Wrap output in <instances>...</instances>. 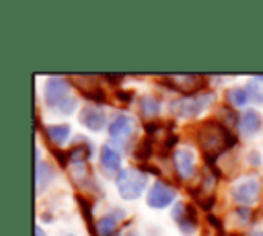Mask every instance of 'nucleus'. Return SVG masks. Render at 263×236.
<instances>
[{
	"mask_svg": "<svg viewBox=\"0 0 263 236\" xmlns=\"http://www.w3.org/2000/svg\"><path fill=\"white\" fill-rule=\"evenodd\" d=\"M197 146L203 152V158L216 160L236 146V135L218 119H208L197 125Z\"/></svg>",
	"mask_w": 263,
	"mask_h": 236,
	"instance_id": "f257e3e1",
	"label": "nucleus"
},
{
	"mask_svg": "<svg viewBox=\"0 0 263 236\" xmlns=\"http://www.w3.org/2000/svg\"><path fill=\"white\" fill-rule=\"evenodd\" d=\"M70 88L72 84L66 78H60V76L47 78L45 88H43L45 105L60 115H70L76 109V99L70 94Z\"/></svg>",
	"mask_w": 263,
	"mask_h": 236,
	"instance_id": "f03ea898",
	"label": "nucleus"
},
{
	"mask_svg": "<svg viewBox=\"0 0 263 236\" xmlns=\"http://www.w3.org/2000/svg\"><path fill=\"white\" fill-rule=\"evenodd\" d=\"M214 101V92L201 90L197 94H189V96H179L175 101H171L168 111L173 117H197L205 111V107Z\"/></svg>",
	"mask_w": 263,
	"mask_h": 236,
	"instance_id": "7ed1b4c3",
	"label": "nucleus"
},
{
	"mask_svg": "<svg viewBox=\"0 0 263 236\" xmlns=\"http://www.w3.org/2000/svg\"><path fill=\"white\" fill-rule=\"evenodd\" d=\"M115 185L117 191L123 199L132 201L136 197H140L148 185V176L140 170V168H123L117 176H115Z\"/></svg>",
	"mask_w": 263,
	"mask_h": 236,
	"instance_id": "20e7f679",
	"label": "nucleus"
},
{
	"mask_svg": "<svg viewBox=\"0 0 263 236\" xmlns=\"http://www.w3.org/2000/svg\"><path fill=\"white\" fill-rule=\"evenodd\" d=\"M230 195L238 205L251 207L261 195V179L257 174H251V176H245V179L236 181L230 189Z\"/></svg>",
	"mask_w": 263,
	"mask_h": 236,
	"instance_id": "39448f33",
	"label": "nucleus"
},
{
	"mask_svg": "<svg viewBox=\"0 0 263 236\" xmlns=\"http://www.w3.org/2000/svg\"><path fill=\"white\" fill-rule=\"evenodd\" d=\"M134 119L125 113H117L113 117V121L109 123V135H111V142L109 144H115L117 146H125L129 142V137L134 135Z\"/></svg>",
	"mask_w": 263,
	"mask_h": 236,
	"instance_id": "423d86ee",
	"label": "nucleus"
},
{
	"mask_svg": "<svg viewBox=\"0 0 263 236\" xmlns=\"http://www.w3.org/2000/svg\"><path fill=\"white\" fill-rule=\"evenodd\" d=\"M175 197H177V191H175V187L173 185H168L166 181H156V183H152V187H150V191H148V205L150 207H154V209H162V207H166V205H171L173 201H175Z\"/></svg>",
	"mask_w": 263,
	"mask_h": 236,
	"instance_id": "0eeeda50",
	"label": "nucleus"
},
{
	"mask_svg": "<svg viewBox=\"0 0 263 236\" xmlns=\"http://www.w3.org/2000/svg\"><path fill=\"white\" fill-rule=\"evenodd\" d=\"M173 220L179 226V230L183 232V236H191L197 228V213L193 205L187 203H175L173 207Z\"/></svg>",
	"mask_w": 263,
	"mask_h": 236,
	"instance_id": "6e6552de",
	"label": "nucleus"
},
{
	"mask_svg": "<svg viewBox=\"0 0 263 236\" xmlns=\"http://www.w3.org/2000/svg\"><path fill=\"white\" fill-rule=\"evenodd\" d=\"M74 82H78L76 88L80 90V94L86 101H92L97 105L107 103V94L99 86V78H95V76H74Z\"/></svg>",
	"mask_w": 263,
	"mask_h": 236,
	"instance_id": "1a4fd4ad",
	"label": "nucleus"
},
{
	"mask_svg": "<svg viewBox=\"0 0 263 236\" xmlns=\"http://www.w3.org/2000/svg\"><path fill=\"white\" fill-rule=\"evenodd\" d=\"M99 164H101L103 174H107V176H115V174L121 172L119 170L121 168V154L117 152V148H113V144H103L101 146Z\"/></svg>",
	"mask_w": 263,
	"mask_h": 236,
	"instance_id": "9d476101",
	"label": "nucleus"
},
{
	"mask_svg": "<svg viewBox=\"0 0 263 236\" xmlns=\"http://www.w3.org/2000/svg\"><path fill=\"white\" fill-rule=\"evenodd\" d=\"M173 164H175V170L181 179H191L195 174V154L193 150L189 148H177L175 154H173Z\"/></svg>",
	"mask_w": 263,
	"mask_h": 236,
	"instance_id": "9b49d317",
	"label": "nucleus"
},
{
	"mask_svg": "<svg viewBox=\"0 0 263 236\" xmlns=\"http://www.w3.org/2000/svg\"><path fill=\"white\" fill-rule=\"evenodd\" d=\"M168 80H171V82H177V84H171L168 88H177V90H181L185 96L197 94V92H201V88L205 86V78H203V76H193V74L168 76Z\"/></svg>",
	"mask_w": 263,
	"mask_h": 236,
	"instance_id": "f8f14e48",
	"label": "nucleus"
},
{
	"mask_svg": "<svg viewBox=\"0 0 263 236\" xmlns=\"http://www.w3.org/2000/svg\"><path fill=\"white\" fill-rule=\"evenodd\" d=\"M80 123L86 127V129H90V131H101L103 127H105V123H107V115H105V111L99 107V105H88V107H84L82 111H80Z\"/></svg>",
	"mask_w": 263,
	"mask_h": 236,
	"instance_id": "ddd939ff",
	"label": "nucleus"
},
{
	"mask_svg": "<svg viewBox=\"0 0 263 236\" xmlns=\"http://www.w3.org/2000/svg\"><path fill=\"white\" fill-rule=\"evenodd\" d=\"M263 127V115L255 109H247L245 113H240L238 117V129L245 135H255L259 129Z\"/></svg>",
	"mask_w": 263,
	"mask_h": 236,
	"instance_id": "4468645a",
	"label": "nucleus"
},
{
	"mask_svg": "<svg viewBox=\"0 0 263 236\" xmlns=\"http://www.w3.org/2000/svg\"><path fill=\"white\" fill-rule=\"evenodd\" d=\"M121 218H123V211L119 207L113 209V211H109V213H105V215H101L99 222H97L99 236H111V234H115L117 232V224L121 222Z\"/></svg>",
	"mask_w": 263,
	"mask_h": 236,
	"instance_id": "2eb2a0df",
	"label": "nucleus"
},
{
	"mask_svg": "<svg viewBox=\"0 0 263 236\" xmlns=\"http://www.w3.org/2000/svg\"><path fill=\"white\" fill-rule=\"evenodd\" d=\"M66 154H68V162H70V164H82V162H86V160L90 158L92 146L88 144V140L76 137V144H74Z\"/></svg>",
	"mask_w": 263,
	"mask_h": 236,
	"instance_id": "dca6fc26",
	"label": "nucleus"
},
{
	"mask_svg": "<svg viewBox=\"0 0 263 236\" xmlns=\"http://www.w3.org/2000/svg\"><path fill=\"white\" fill-rule=\"evenodd\" d=\"M43 133H45L47 142H51V144H55V146H62V144H66V140L70 137L72 129H70L68 123H58V125H45V127H43Z\"/></svg>",
	"mask_w": 263,
	"mask_h": 236,
	"instance_id": "f3484780",
	"label": "nucleus"
},
{
	"mask_svg": "<svg viewBox=\"0 0 263 236\" xmlns=\"http://www.w3.org/2000/svg\"><path fill=\"white\" fill-rule=\"evenodd\" d=\"M55 172L51 168L49 162H43V160H37V166H35V183H37V193H41L51 181H53Z\"/></svg>",
	"mask_w": 263,
	"mask_h": 236,
	"instance_id": "a211bd4d",
	"label": "nucleus"
},
{
	"mask_svg": "<svg viewBox=\"0 0 263 236\" xmlns=\"http://www.w3.org/2000/svg\"><path fill=\"white\" fill-rule=\"evenodd\" d=\"M140 113L148 121H154L158 117V113H160V103L154 96H142V101H140Z\"/></svg>",
	"mask_w": 263,
	"mask_h": 236,
	"instance_id": "6ab92c4d",
	"label": "nucleus"
},
{
	"mask_svg": "<svg viewBox=\"0 0 263 236\" xmlns=\"http://www.w3.org/2000/svg\"><path fill=\"white\" fill-rule=\"evenodd\" d=\"M245 90H247V96H249L251 103L261 105L263 103V76H257V78L249 80L247 86H245Z\"/></svg>",
	"mask_w": 263,
	"mask_h": 236,
	"instance_id": "aec40b11",
	"label": "nucleus"
},
{
	"mask_svg": "<svg viewBox=\"0 0 263 236\" xmlns=\"http://www.w3.org/2000/svg\"><path fill=\"white\" fill-rule=\"evenodd\" d=\"M152 152H154V137L146 135L142 142H138V146L134 148L132 156H134L136 160H148V158L152 156Z\"/></svg>",
	"mask_w": 263,
	"mask_h": 236,
	"instance_id": "412c9836",
	"label": "nucleus"
},
{
	"mask_svg": "<svg viewBox=\"0 0 263 236\" xmlns=\"http://www.w3.org/2000/svg\"><path fill=\"white\" fill-rule=\"evenodd\" d=\"M189 193H191L193 201H195L201 209H210V207L216 203V197H214V195H210V193H205V191H201L199 187H197V189H189Z\"/></svg>",
	"mask_w": 263,
	"mask_h": 236,
	"instance_id": "4be33fe9",
	"label": "nucleus"
},
{
	"mask_svg": "<svg viewBox=\"0 0 263 236\" xmlns=\"http://www.w3.org/2000/svg\"><path fill=\"white\" fill-rule=\"evenodd\" d=\"M226 99L232 107H242L249 103V96H247V90L245 88H228L226 90Z\"/></svg>",
	"mask_w": 263,
	"mask_h": 236,
	"instance_id": "5701e85b",
	"label": "nucleus"
},
{
	"mask_svg": "<svg viewBox=\"0 0 263 236\" xmlns=\"http://www.w3.org/2000/svg\"><path fill=\"white\" fill-rule=\"evenodd\" d=\"M76 201H78V207H80V211H82V215H84V220H86L88 228H90V230H92V234L97 236L95 226H92V207H90V201H88L84 195H76Z\"/></svg>",
	"mask_w": 263,
	"mask_h": 236,
	"instance_id": "b1692460",
	"label": "nucleus"
},
{
	"mask_svg": "<svg viewBox=\"0 0 263 236\" xmlns=\"http://www.w3.org/2000/svg\"><path fill=\"white\" fill-rule=\"evenodd\" d=\"M218 115H220V117H218V121H220V123H224L226 127H228V125H238V117H240V115H236V113H234V111H230L228 107H222V109L218 111Z\"/></svg>",
	"mask_w": 263,
	"mask_h": 236,
	"instance_id": "393cba45",
	"label": "nucleus"
},
{
	"mask_svg": "<svg viewBox=\"0 0 263 236\" xmlns=\"http://www.w3.org/2000/svg\"><path fill=\"white\" fill-rule=\"evenodd\" d=\"M234 215H236V220L240 222V224H249V222H253V209L251 207H245V205H238L236 209H234Z\"/></svg>",
	"mask_w": 263,
	"mask_h": 236,
	"instance_id": "a878e982",
	"label": "nucleus"
},
{
	"mask_svg": "<svg viewBox=\"0 0 263 236\" xmlns=\"http://www.w3.org/2000/svg\"><path fill=\"white\" fill-rule=\"evenodd\" d=\"M115 96H117V101H121V103H132L134 101V92L132 90H121V88H115Z\"/></svg>",
	"mask_w": 263,
	"mask_h": 236,
	"instance_id": "bb28decb",
	"label": "nucleus"
},
{
	"mask_svg": "<svg viewBox=\"0 0 263 236\" xmlns=\"http://www.w3.org/2000/svg\"><path fill=\"white\" fill-rule=\"evenodd\" d=\"M208 222H210V226H214L216 228V232H218V236H224V226H222V222L216 218V215H212V213H208Z\"/></svg>",
	"mask_w": 263,
	"mask_h": 236,
	"instance_id": "cd10ccee",
	"label": "nucleus"
},
{
	"mask_svg": "<svg viewBox=\"0 0 263 236\" xmlns=\"http://www.w3.org/2000/svg\"><path fill=\"white\" fill-rule=\"evenodd\" d=\"M103 78H105V80H109V82L115 86V84H119V82L123 80V74H117V76H113V74H105Z\"/></svg>",
	"mask_w": 263,
	"mask_h": 236,
	"instance_id": "c85d7f7f",
	"label": "nucleus"
},
{
	"mask_svg": "<svg viewBox=\"0 0 263 236\" xmlns=\"http://www.w3.org/2000/svg\"><path fill=\"white\" fill-rule=\"evenodd\" d=\"M249 160L253 162V166H259V162H261V158H259L257 152H251V154H249Z\"/></svg>",
	"mask_w": 263,
	"mask_h": 236,
	"instance_id": "c756f323",
	"label": "nucleus"
},
{
	"mask_svg": "<svg viewBox=\"0 0 263 236\" xmlns=\"http://www.w3.org/2000/svg\"><path fill=\"white\" fill-rule=\"evenodd\" d=\"M35 236H45V232H43V230L37 226V228H35Z\"/></svg>",
	"mask_w": 263,
	"mask_h": 236,
	"instance_id": "7c9ffc66",
	"label": "nucleus"
},
{
	"mask_svg": "<svg viewBox=\"0 0 263 236\" xmlns=\"http://www.w3.org/2000/svg\"><path fill=\"white\" fill-rule=\"evenodd\" d=\"M249 236H263V230H253Z\"/></svg>",
	"mask_w": 263,
	"mask_h": 236,
	"instance_id": "2f4dec72",
	"label": "nucleus"
},
{
	"mask_svg": "<svg viewBox=\"0 0 263 236\" xmlns=\"http://www.w3.org/2000/svg\"><path fill=\"white\" fill-rule=\"evenodd\" d=\"M125 236H138V234H134V232H129V234H125Z\"/></svg>",
	"mask_w": 263,
	"mask_h": 236,
	"instance_id": "473e14b6",
	"label": "nucleus"
},
{
	"mask_svg": "<svg viewBox=\"0 0 263 236\" xmlns=\"http://www.w3.org/2000/svg\"><path fill=\"white\" fill-rule=\"evenodd\" d=\"M111 236H119V232H115V234H111Z\"/></svg>",
	"mask_w": 263,
	"mask_h": 236,
	"instance_id": "72a5a7b5",
	"label": "nucleus"
},
{
	"mask_svg": "<svg viewBox=\"0 0 263 236\" xmlns=\"http://www.w3.org/2000/svg\"><path fill=\"white\" fill-rule=\"evenodd\" d=\"M66 236H74V234H66Z\"/></svg>",
	"mask_w": 263,
	"mask_h": 236,
	"instance_id": "f704fd0d",
	"label": "nucleus"
}]
</instances>
